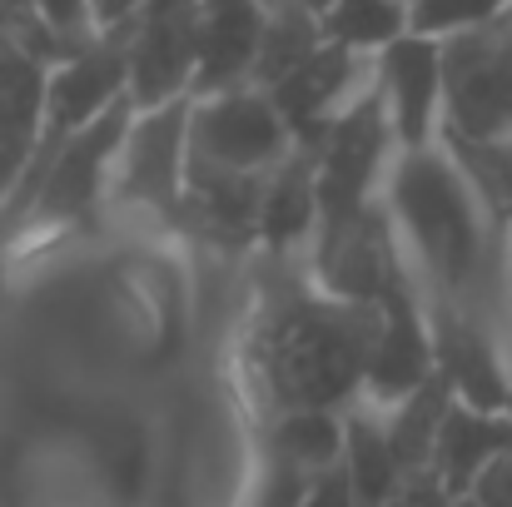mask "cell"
<instances>
[{
	"instance_id": "obj_22",
	"label": "cell",
	"mask_w": 512,
	"mask_h": 507,
	"mask_svg": "<svg viewBox=\"0 0 512 507\" xmlns=\"http://www.w3.org/2000/svg\"><path fill=\"white\" fill-rule=\"evenodd\" d=\"M438 145L448 150V160L468 179V189L478 194L488 219L498 229H508L512 224V145L508 140H473V135H458V130H438Z\"/></svg>"
},
{
	"instance_id": "obj_15",
	"label": "cell",
	"mask_w": 512,
	"mask_h": 507,
	"mask_svg": "<svg viewBox=\"0 0 512 507\" xmlns=\"http://www.w3.org/2000/svg\"><path fill=\"white\" fill-rule=\"evenodd\" d=\"M358 70H363V55H353V50H343L334 40H324L314 60H304L289 80H279V85L269 90V100H274L279 120L289 125L294 145H314V150L324 145L334 115L353 100L348 90H353V75H358Z\"/></svg>"
},
{
	"instance_id": "obj_14",
	"label": "cell",
	"mask_w": 512,
	"mask_h": 507,
	"mask_svg": "<svg viewBox=\"0 0 512 507\" xmlns=\"http://www.w3.org/2000/svg\"><path fill=\"white\" fill-rule=\"evenodd\" d=\"M433 373H438V358H433V334H428V309H423L418 284L403 279L383 294V334L368 353L363 393H368V403L393 408Z\"/></svg>"
},
{
	"instance_id": "obj_24",
	"label": "cell",
	"mask_w": 512,
	"mask_h": 507,
	"mask_svg": "<svg viewBox=\"0 0 512 507\" xmlns=\"http://www.w3.org/2000/svg\"><path fill=\"white\" fill-rule=\"evenodd\" d=\"M512 0H408V30L428 40H448L458 30H473L508 10Z\"/></svg>"
},
{
	"instance_id": "obj_4",
	"label": "cell",
	"mask_w": 512,
	"mask_h": 507,
	"mask_svg": "<svg viewBox=\"0 0 512 507\" xmlns=\"http://www.w3.org/2000/svg\"><path fill=\"white\" fill-rule=\"evenodd\" d=\"M294 135L279 120L269 90L229 85L214 95H194L189 110V155L199 169H274L289 155Z\"/></svg>"
},
{
	"instance_id": "obj_13",
	"label": "cell",
	"mask_w": 512,
	"mask_h": 507,
	"mask_svg": "<svg viewBox=\"0 0 512 507\" xmlns=\"http://www.w3.org/2000/svg\"><path fill=\"white\" fill-rule=\"evenodd\" d=\"M264 184H269V169L184 165V199L170 224H179L189 239H204L219 249H249L259 239Z\"/></svg>"
},
{
	"instance_id": "obj_26",
	"label": "cell",
	"mask_w": 512,
	"mask_h": 507,
	"mask_svg": "<svg viewBox=\"0 0 512 507\" xmlns=\"http://www.w3.org/2000/svg\"><path fill=\"white\" fill-rule=\"evenodd\" d=\"M35 5H40V15L50 20L55 35H65V40H75V45H85V40L95 35L90 0H35Z\"/></svg>"
},
{
	"instance_id": "obj_12",
	"label": "cell",
	"mask_w": 512,
	"mask_h": 507,
	"mask_svg": "<svg viewBox=\"0 0 512 507\" xmlns=\"http://www.w3.org/2000/svg\"><path fill=\"white\" fill-rule=\"evenodd\" d=\"M378 85L388 100L398 150H428L443 130V40L398 35L378 50Z\"/></svg>"
},
{
	"instance_id": "obj_11",
	"label": "cell",
	"mask_w": 512,
	"mask_h": 507,
	"mask_svg": "<svg viewBox=\"0 0 512 507\" xmlns=\"http://www.w3.org/2000/svg\"><path fill=\"white\" fill-rule=\"evenodd\" d=\"M130 125H135V105H130V95H120L105 115H95L85 130H75V135L60 145V155H55V165H50V179H45V194H40V204L30 209V219H50V224L85 219V214L95 209V199H100L105 169L115 165L120 150H125Z\"/></svg>"
},
{
	"instance_id": "obj_5",
	"label": "cell",
	"mask_w": 512,
	"mask_h": 507,
	"mask_svg": "<svg viewBox=\"0 0 512 507\" xmlns=\"http://www.w3.org/2000/svg\"><path fill=\"white\" fill-rule=\"evenodd\" d=\"M388 145H393L388 100H383V85H368L334 115L319 145V224L314 229H334L368 204V189L378 179Z\"/></svg>"
},
{
	"instance_id": "obj_33",
	"label": "cell",
	"mask_w": 512,
	"mask_h": 507,
	"mask_svg": "<svg viewBox=\"0 0 512 507\" xmlns=\"http://www.w3.org/2000/svg\"><path fill=\"white\" fill-rule=\"evenodd\" d=\"M503 413H508V418H512V383H508V403H503Z\"/></svg>"
},
{
	"instance_id": "obj_17",
	"label": "cell",
	"mask_w": 512,
	"mask_h": 507,
	"mask_svg": "<svg viewBox=\"0 0 512 507\" xmlns=\"http://www.w3.org/2000/svg\"><path fill=\"white\" fill-rule=\"evenodd\" d=\"M512 448V418L508 413H483V408H468L453 398L443 428H438V448H433V473L443 478V488L453 498H468L478 473L503 453Z\"/></svg>"
},
{
	"instance_id": "obj_30",
	"label": "cell",
	"mask_w": 512,
	"mask_h": 507,
	"mask_svg": "<svg viewBox=\"0 0 512 507\" xmlns=\"http://www.w3.org/2000/svg\"><path fill=\"white\" fill-rule=\"evenodd\" d=\"M299 5H309V10H314V15H324V10H329V5H334V0H299Z\"/></svg>"
},
{
	"instance_id": "obj_19",
	"label": "cell",
	"mask_w": 512,
	"mask_h": 507,
	"mask_svg": "<svg viewBox=\"0 0 512 507\" xmlns=\"http://www.w3.org/2000/svg\"><path fill=\"white\" fill-rule=\"evenodd\" d=\"M343 473H348V483H353L363 507H378L403 478V468L388 448L383 413L373 403H348L343 408Z\"/></svg>"
},
{
	"instance_id": "obj_8",
	"label": "cell",
	"mask_w": 512,
	"mask_h": 507,
	"mask_svg": "<svg viewBox=\"0 0 512 507\" xmlns=\"http://www.w3.org/2000/svg\"><path fill=\"white\" fill-rule=\"evenodd\" d=\"M135 20L110 25V30H95L70 60H60L50 70V80H45V125L50 130L75 135V130H85L95 115H105L125 95V85H130V35H135Z\"/></svg>"
},
{
	"instance_id": "obj_29",
	"label": "cell",
	"mask_w": 512,
	"mask_h": 507,
	"mask_svg": "<svg viewBox=\"0 0 512 507\" xmlns=\"http://www.w3.org/2000/svg\"><path fill=\"white\" fill-rule=\"evenodd\" d=\"M145 5H150V0H90V20H95V30H110V25L135 20Z\"/></svg>"
},
{
	"instance_id": "obj_7",
	"label": "cell",
	"mask_w": 512,
	"mask_h": 507,
	"mask_svg": "<svg viewBox=\"0 0 512 507\" xmlns=\"http://www.w3.org/2000/svg\"><path fill=\"white\" fill-rule=\"evenodd\" d=\"M199 75V0H150L130 35V105L160 110L194 95Z\"/></svg>"
},
{
	"instance_id": "obj_20",
	"label": "cell",
	"mask_w": 512,
	"mask_h": 507,
	"mask_svg": "<svg viewBox=\"0 0 512 507\" xmlns=\"http://www.w3.org/2000/svg\"><path fill=\"white\" fill-rule=\"evenodd\" d=\"M453 408V388L443 373H433L428 383H418L408 398H398L388 413H383V428H388V448L398 458L403 473H418L433 463V448H438V428Z\"/></svg>"
},
{
	"instance_id": "obj_1",
	"label": "cell",
	"mask_w": 512,
	"mask_h": 507,
	"mask_svg": "<svg viewBox=\"0 0 512 507\" xmlns=\"http://www.w3.org/2000/svg\"><path fill=\"white\" fill-rule=\"evenodd\" d=\"M388 219L398 239L413 249L438 299L463 304L483 324L498 319L508 284V249L498 239L503 229L488 219V209L478 204V194L468 189L443 145L403 150L388 179Z\"/></svg>"
},
{
	"instance_id": "obj_18",
	"label": "cell",
	"mask_w": 512,
	"mask_h": 507,
	"mask_svg": "<svg viewBox=\"0 0 512 507\" xmlns=\"http://www.w3.org/2000/svg\"><path fill=\"white\" fill-rule=\"evenodd\" d=\"M319 224V150L289 145V155L269 169L264 209H259V239L269 249H289L309 239Z\"/></svg>"
},
{
	"instance_id": "obj_32",
	"label": "cell",
	"mask_w": 512,
	"mask_h": 507,
	"mask_svg": "<svg viewBox=\"0 0 512 507\" xmlns=\"http://www.w3.org/2000/svg\"><path fill=\"white\" fill-rule=\"evenodd\" d=\"M512 229V224H508ZM508 284H512V239H508Z\"/></svg>"
},
{
	"instance_id": "obj_27",
	"label": "cell",
	"mask_w": 512,
	"mask_h": 507,
	"mask_svg": "<svg viewBox=\"0 0 512 507\" xmlns=\"http://www.w3.org/2000/svg\"><path fill=\"white\" fill-rule=\"evenodd\" d=\"M299 507H363V503H358V493H353L343 463H334V468H324V473L309 478V488H304Z\"/></svg>"
},
{
	"instance_id": "obj_10",
	"label": "cell",
	"mask_w": 512,
	"mask_h": 507,
	"mask_svg": "<svg viewBox=\"0 0 512 507\" xmlns=\"http://www.w3.org/2000/svg\"><path fill=\"white\" fill-rule=\"evenodd\" d=\"M189 110L194 95L170 100L160 110H135V125L120 150V199H135L174 219L184 199V155H189Z\"/></svg>"
},
{
	"instance_id": "obj_16",
	"label": "cell",
	"mask_w": 512,
	"mask_h": 507,
	"mask_svg": "<svg viewBox=\"0 0 512 507\" xmlns=\"http://www.w3.org/2000/svg\"><path fill=\"white\" fill-rule=\"evenodd\" d=\"M264 40V0H199V75L194 95L249 85Z\"/></svg>"
},
{
	"instance_id": "obj_34",
	"label": "cell",
	"mask_w": 512,
	"mask_h": 507,
	"mask_svg": "<svg viewBox=\"0 0 512 507\" xmlns=\"http://www.w3.org/2000/svg\"><path fill=\"white\" fill-rule=\"evenodd\" d=\"M508 145H512V140H508Z\"/></svg>"
},
{
	"instance_id": "obj_28",
	"label": "cell",
	"mask_w": 512,
	"mask_h": 507,
	"mask_svg": "<svg viewBox=\"0 0 512 507\" xmlns=\"http://www.w3.org/2000/svg\"><path fill=\"white\" fill-rule=\"evenodd\" d=\"M468 498H478L483 507H512V448H503V453L478 473V483H473Z\"/></svg>"
},
{
	"instance_id": "obj_31",
	"label": "cell",
	"mask_w": 512,
	"mask_h": 507,
	"mask_svg": "<svg viewBox=\"0 0 512 507\" xmlns=\"http://www.w3.org/2000/svg\"><path fill=\"white\" fill-rule=\"evenodd\" d=\"M453 507H483L478 498H453Z\"/></svg>"
},
{
	"instance_id": "obj_2",
	"label": "cell",
	"mask_w": 512,
	"mask_h": 507,
	"mask_svg": "<svg viewBox=\"0 0 512 507\" xmlns=\"http://www.w3.org/2000/svg\"><path fill=\"white\" fill-rule=\"evenodd\" d=\"M378 334L383 304L299 294L284 309H274L259 334V368L279 413L353 403V393H363L368 353Z\"/></svg>"
},
{
	"instance_id": "obj_21",
	"label": "cell",
	"mask_w": 512,
	"mask_h": 507,
	"mask_svg": "<svg viewBox=\"0 0 512 507\" xmlns=\"http://www.w3.org/2000/svg\"><path fill=\"white\" fill-rule=\"evenodd\" d=\"M269 463L299 468V473H324L343 463V413L339 408H289L269 428Z\"/></svg>"
},
{
	"instance_id": "obj_3",
	"label": "cell",
	"mask_w": 512,
	"mask_h": 507,
	"mask_svg": "<svg viewBox=\"0 0 512 507\" xmlns=\"http://www.w3.org/2000/svg\"><path fill=\"white\" fill-rule=\"evenodd\" d=\"M443 130L512 140V5L443 40Z\"/></svg>"
},
{
	"instance_id": "obj_9",
	"label": "cell",
	"mask_w": 512,
	"mask_h": 507,
	"mask_svg": "<svg viewBox=\"0 0 512 507\" xmlns=\"http://www.w3.org/2000/svg\"><path fill=\"white\" fill-rule=\"evenodd\" d=\"M423 309H428V334H433L438 373L448 378L453 398L468 403V408H483V413H503L512 368L498 353L493 324H483L478 314H468L463 304L438 299V294H428Z\"/></svg>"
},
{
	"instance_id": "obj_6",
	"label": "cell",
	"mask_w": 512,
	"mask_h": 507,
	"mask_svg": "<svg viewBox=\"0 0 512 507\" xmlns=\"http://www.w3.org/2000/svg\"><path fill=\"white\" fill-rule=\"evenodd\" d=\"M314 274H319L329 299L383 304V294L408 279L388 204L383 209L363 204L353 219H343L334 229H314Z\"/></svg>"
},
{
	"instance_id": "obj_25",
	"label": "cell",
	"mask_w": 512,
	"mask_h": 507,
	"mask_svg": "<svg viewBox=\"0 0 512 507\" xmlns=\"http://www.w3.org/2000/svg\"><path fill=\"white\" fill-rule=\"evenodd\" d=\"M378 507H453V493L443 488V478L433 468H418V473H403L398 488Z\"/></svg>"
},
{
	"instance_id": "obj_23",
	"label": "cell",
	"mask_w": 512,
	"mask_h": 507,
	"mask_svg": "<svg viewBox=\"0 0 512 507\" xmlns=\"http://www.w3.org/2000/svg\"><path fill=\"white\" fill-rule=\"evenodd\" d=\"M324 40L353 55H378L398 35H408V0H334L324 15Z\"/></svg>"
}]
</instances>
